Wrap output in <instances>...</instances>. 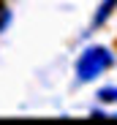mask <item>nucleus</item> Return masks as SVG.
Wrapping results in <instances>:
<instances>
[{
    "label": "nucleus",
    "mask_w": 117,
    "mask_h": 125,
    "mask_svg": "<svg viewBox=\"0 0 117 125\" xmlns=\"http://www.w3.org/2000/svg\"><path fill=\"white\" fill-rule=\"evenodd\" d=\"M98 98L106 101V103H114V101H117V87H104V90L98 93Z\"/></svg>",
    "instance_id": "obj_3"
},
{
    "label": "nucleus",
    "mask_w": 117,
    "mask_h": 125,
    "mask_svg": "<svg viewBox=\"0 0 117 125\" xmlns=\"http://www.w3.org/2000/svg\"><path fill=\"white\" fill-rule=\"evenodd\" d=\"M114 62L112 52L106 46H90L82 52V57L76 60V76H79V82H93L95 76H101L109 65Z\"/></svg>",
    "instance_id": "obj_1"
},
{
    "label": "nucleus",
    "mask_w": 117,
    "mask_h": 125,
    "mask_svg": "<svg viewBox=\"0 0 117 125\" xmlns=\"http://www.w3.org/2000/svg\"><path fill=\"white\" fill-rule=\"evenodd\" d=\"M6 16H8V14H6V8H0V27H3V22H6Z\"/></svg>",
    "instance_id": "obj_4"
},
{
    "label": "nucleus",
    "mask_w": 117,
    "mask_h": 125,
    "mask_svg": "<svg viewBox=\"0 0 117 125\" xmlns=\"http://www.w3.org/2000/svg\"><path fill=\"white\" fill-rule=\"evenodd\" d=\"M114 6H117V0H104V3L98 6V14H95V16H93V25H95V27H98L101 22H106V16H109V14L114 11Z\"/></svg>",
    "instance_id": "obj_2"
}]
</instances>
